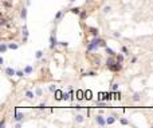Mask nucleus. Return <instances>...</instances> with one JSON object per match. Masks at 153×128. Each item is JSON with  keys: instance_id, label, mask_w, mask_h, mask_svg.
<instances>
[{"instance_id": "16", "label": "nucleus", "mask_w": 153, "mask_h": 128, "mask_svg": "<svg viewBox=\"0 0 153 128\" xmlns=\"http://www.w3.org/2000/svg\"><path fill=\"white\" fill-rule=\"evenodd\" d=\"M26 96H27V99H30V100H32V99L35 98V95H34V92H32V91H27V92H26Z\"/></svg>"}, {"instance_id": "23", "label": "nucleus", "mask_w": 153, "mask_h": 128, "mask_svg": "<svg viewBox=\"0 0 153 128\" xmlns=\"http://www.w3.org/2000/svg\"><path fill=\"white\" fill-rule=\"evenodd\" d=\"M85 96H83V92L82 91H77V99L78 100H81V99H83Z\"/></svg>"}, {"instance_id": "7", "label": "nucleus", "mask_w": 153, "mask_h": 128, "mask_svg": "<svg viewBox=\"0 0 153 128\" xmlns=\"http://www.w3.org/2000/svg\"><path fill=\"white\" fill-rule=\"evenodd\" d=\"M23 71H24V74H26V75H31V74H32V71H34V68L31 67V65H26Z\"/></svg>"}, {"instance_id": "27", "label": "nucleus", "mask_w": 153, "mask_h": 128, "mask_svg": "<svg viewBox=\"0 0 153 128\" xmlns=\"http://www.w3.org/2000/svg\"><path fill=\"white\" fill-rule=\"evenodd\" d=\"M140 99H141L140 94H134V95H133V101H140Z\"/></svg>"}, {"instance_id": "43", "label": "nucleus", "mask_w": 153, "mask_h": 128, "mask_svg": "<svg viewBox=\"0 0 153 128\" xmlns=\"http://www.w3.org/2000/svg\"><path fill=\"white\" fill-rule=\"evenodd\" d=\"M136 61H137V57H133V59H132V63L134 64V63H136Z\"/></svg>"}, {"instance_id": "9", "label": "nucleus", "mask_w": 153, "mask_h": 128, "mask_svg": "<svg viewBox=\"0 0 153 128\" xmlns=\"http://www.w3.org/2000/svg\"><path fill=\"white\" fill-rule=\"evenodd\" d=\"M62 17H63V11H58L57 15H55V21H59Z\"/></svg>"}, {"instance_id": "5", "label": "nucleus", "mask_w": 153, "mask_h": 128, "mask_svg": "<svg viewBox=\"0 0 153 128\" xmlns=\"http://www.w3.org/2000/svg\"><path fill=\"white\" fill-rule=\"evenodd\" d=\"M116 118H117V116H114V115H112V116H108V118H106V124H108V125L114 124V121H116Z\"/></svg>"}, {"instance_id": "1", "label": "nucleus", "mask_w": 153, "mask_h": 128, "mask_svg": "<svg viewBox=\"0 0 153 128\" xmlns=\"http://www.w3.org/2000/svg\"><path fill=\"white\" fill-rule=\"evenodd\" d=\"M91 41L97 45V47H106V41L103 40V39H99L98 36H94V39H93Z\"/></svg>"}, {"instance_id": "33", "label": "nucleus", "mask_w": 153, "mask_h": 128, "mask_svg": "<svg viewBox=\"0 0 153 128\" xmlns=\"http://www.w3.org/2000/svg\"><path fill=\"white\" fill-rule=\"evenodd\" d=\"M23 35H24V36H28V31H27V25H24V27H23Z\"/></svg>"}, {"instance_id": "41", "label": "nucleus", "mask_w": 153, "mask_h": 128, "mask_svg": "<svg viewBox=\"0 0 153 128\" xmlns=\"http://www.w3.org/2000/svg\"><path fill=\"white\" fill-rule=\"evenodd\" d=\"M0 24H1V25H6V24H7V20H6V19H1V20H0Z\"/></svg>"}, {"instance_id": "14", "label": "nucleus", "mask_w": 153, "mask_h": 128, "mask_svg": "<svg viewBox=\"0 0 153 128\" xmlns=\"http://www.w3.org/2000/svg\"><path fill=\"white\" fill-rule=\"evenodd\" d=\"M113 57H114V56H110V59H108V60H106L108 67H109V65H112V64H114V63L117 61V59H113Z\"/></svg>"}, {"instance_id": "18", "label": "nucleus", "mask_w": 153, "mask_h": 128, "mask_svg": "<svg viewBox=\"0 0 153 128\" xmlns=\"http://www.w3.org/2000/svg\"><path fill=\"white\" fill-rule=\"evenodd\" d=\"M79 17H81V20H85L86 17H87V12H86V11H81V14H79Z\"/></svg>"}, {"instance_id": "40", "label": "nucleus", "mask_w": 153, "mask_h": 128, "mask_svg": "<svg viewBox=\"0 0 153 128\" xmlns=\"http://www.w3.org/2000/svg\"><path fill=\"white\" fill-rule=\"evenodd\" d=\"M59 43H61V45H63V47H67V45H68L67 41H59Z\"/></svg>"}, {"instance_id": "20", "label": "nucleus", "mask_w": 153, "mask_h": 128, "mask_svg": "<svg viewBox=\"0 0 153 128\" xmlns=\"http://www.w3.org/2000/svg\"><path fill=\"white\" fill-rule=\"evenodd\" d=\"M75 121L77 123H82L83 121V116L82 115H75Z\"/></svg>"}, {"instance_id": "32", "label": "nucleus", "mask_w": 153, "mask_h": 128, "mask_svg": "<svg viewBox=\"0 0 153 128\" xmlns=\"http://www.w3.org/2000/svg\"><path fill=\"white\" fill-rule=\"evenodd\" d=\"M42 94H43V92H42L40 88H36V91H35V95H36V96H42Z\"/></svg>"}, {"instance_id": "31", "label": "nucleus", "mask_w": 153, "mask_h": 128, "mask_svg": "<svg viewBox=\"0 0 153 128\" xmlns=\"http://www.w3.org/2000/svg\"><path fill=\"white\" fill-rule=\"evenodd\" d=\"M24 71H20V69H17L16 71V76H19V78H22V76H24Z\"/></svg>"}, {"instance_id": "25", "label": "nucleus", "mask_w": 153, "mask_h": 128, "mask_svg": "<svg viewBox=\"0 0 153 128\" xmlns=\"http://www.w3.org/2000/svg\"><path fill=\"white\" fill-rule=\"evenodd\" d=\"M110 11H112V7H110V5H106V7H103V14H109Z\"/></svg>"}, {"instance_id": "21", "label": "nucleus", "mask_w": 153, "mask_h": 128, "mask_svg": "<svg viewBox=\"0 0 153 128\" xmlns=\"http://www.w3.org/2000/svg\"><path fill=\"white\" fill-rule=\"evenodd\" d=\"M35 57H36V59H42V57H43V51H36V54H35Z\"/></svg>"}, {"instance_id": "24", "label": "nucleus", "mask_w": 153, "mask_h": 128, "mask_svg": "<svg viewBox=\"0 0 153 128\" xmlns=\"http://www.w3.org/2000/svg\"><path fill=\"white\" fill-rule=\"evenodd\" d=\"M119 123L122 125H129L130 123H129V120H126V119H119Z\"/></svg>"}, {"instance_id": "13", "label": "nucleus", "mask_w": 153, "mask_h": 128, "mask_svg": "<svg viewBox=\"0 0 153 128\" xmlns=\"http://www.w3.org/2000/svg\"><path fill=\"white\" fill-rule=\"evenodd\" d=\"M55 99H57V100H61V99H63V94H62L59 89H57V92H55Z\"/></svg>"}, {"instance_id": "39", "label": "nucleus", "mask_w": 153, "mask_h": 128, "mask_svg": "<svg viewBox=\"0 0 153 128\" xmlns=\"http://www.w3.org/2000/svg\"><path fill=\"white\" fill-rule=\"evenodd\" d=\"M113 36L114 37H121V34H119V32H113Z\"/></svg>"}, {"instance_id": "11", "label": "nucleus", "mask_w": 153, "mask_h": 128, "mask_svg": "<svg viewBox=\"0 0 153 128\" xmlns=\"http://www.w3.org/2000/svg\"><path fill=\"white\" fill-rule=\"evenodd\" d=\"M7 49H10V48H8V45H7L6 43H1V47H0L1 54H6V52H7Z\"/></svg>"}, {"instance_id": "26", "label": "nucleus", "mask_w": 153, "mask_h": 128, "mask_svg": "<svg viewBox=\"0 0 153 128\" xmlns=\"http://www.w3.org/2000/svg\"><path fill=\"white\" fill-rule=\"evenodd\" d=\"M116 59H117V61H118V63H122V61H124V55H121V54L117 55Z\"/></svg>"}, {"instance_id": "12", "label": "nucleus", "mask_w": 153, "mask_h": 128, "mask_svg": "<svg viewBox=\"0 0 153 128\" xmlns=\"http://www.w3.org/2000/svg\"><path fill=\"white\" fill-rule=\"evenodd\" d=\"M20 16H22V19H23V20H26V19H27V8H26V7H24L23 10H22Z\"/></svg>"}, {"instance_id": "29", "label": "nucleus", "mask_w": 153, "mask_h": 128, "mask_svg": "<svg viewBox=\"0 0 153 128\" xmlns=\"http://www.w3.org/2000/svg\"><path fill=\"white\" fill-rule=\"evenodd\" d=\"M48 89H50L51 92H54V94H55V92H57V89H58V88H57V85H54V84H51L50 87H48Z\"/></svg>"}, {"instance_id": "3", "label": "nucleus", "mask_w": 153, "mask_h": 128, "mask_svg": "<svg viewBox=\"0 0 153 128\" xmlns=\"http://www.w3.org/2000/svg\"><path fill=\"white\" fill-rule=\"evenodd\" d=\"M95 123L98 125H101V127H103V125H106V119L102 115H97L95 116Z\"/></svg>"}, {"instance_id": "2", "label": "nucleus", "mask_w": 153, "mask_h": 128, "mask_svg": "<svg viewBox=\"0 0 153 128\" xmlns=\"http://www.w3.org/2000/svg\"><path fill=\"white\" fill-rule=\"evenodd\" d=\"M54 32H55V31H52V34H51V36H50V48H51V49H54L55 45L58 44V40H57V36H55Z\"/></svg>"}, {"instance_id": "19", "label": "nucleus", "mask_w": 153, "mask_h": 128, "mask_svg": "<svg viewBox=\"0 0 153 128\" xmlns=\"http://www.w3.org/2000/svg\"><path fill=\"white\" fill-rule=\"evenodd\" d=\"M23 118H24V116H23V113H17V112L15 113V120L20 121V120H23Z\"/></svg>"}, {"instance_id": "38", "label": "nucleus", "mask_w": 153, "mask_h": 128, "mask_svg": "<svg viewBox=\"0 0 153 128\" xmlns=\"http://www.w3.org/2000/svg\"><path fill=\"white\" fill-rule=\"evenodd\" d=\"M121 51H122L124 54H129V51H128V48H126V47H122V48H121Z\"/></svg>"}, {"instance_id": "35", "label": "nucleus", "mask_w": 153, "mask_h": 128, "mask_svg": "<svg viewBox=\"0 0 153 128\" xmlns=\"http://www.w3.org/2000/svg\"><path fill=\"white\" fill-rule=\"evenodd\" d=\"M110 99H112V95L110 94H106L105 96H103V100H110Z\"/></svg>"}, {"instance_id": "8", "label": "nucleus", "mask_w": 153, "mask_h": 128, "mask_svg": "<svg viewBox=\"0 0 153 128\" xmlns=\"http://www.w3.org/2000/svg\"><path fill=\"white\" fill-rule=\"evenodd\" d=\"M97 48H98V47H97L93 41H90V43H89V45H87V52H90V51H95Z\"/></svg>"}, {"instance_id": "6", "label": "nucleus", "mask_w": 153, "mask_h": 128, "mask_svg": "<svg viewBox=\"0 0 153 128\" xmlns=\"http://www.w3.org/2000/svg\"><path fill=\"white\" fill-rule=\"evenodd\" d=\"M6 75H7V76H14V75H16V71H15L14 68L7 67L6 68Z\"/></svg>"}, {"instance_id": "17", "label": "nucleus", "mask_w": 153, "mask_h": 128, "mask_svg": "<svg viewBox=\"0 0 153 128\" xmlns=\"http://www.w3.org/2000/svg\"><path fill=\"white\" fill-rule=\"evenodd\" d=\"M70 12H71V14H75V15H79V14H81V10H79L78 7H74V8L70 10Z\"/></svg>"}, {"instance_id": "34", "label": "nucleus", "mask_w": 153, "mask_h": 128, "mask_svg": "<svg viewBox=\"0 0 153 128\" xmlns=\"http://www.w3.org/2000/svg\"><path fill=\"white\" fill-rule=\"evenodd\" d=\"M97 105H98L99 108H105V103H102V101H97Z\"/></svg>"}, {"instance_id": "10", "label": "nucleus", "mask_w": 153, "mask_h": 128, "mask_svg": "<svg viewBox=\"0 0 153 128\" xmlns=\"http://www.w3.org/2000/svg\"><path fill=\"white\" fill-rule=\"evenodd\" d=\"M105 51H106V54L109 55V56H116V52L112 49V48H109V47H105Z\"/></svg>"}, {"instance_id": "28", "label": "nucleus", "mask_w": 153, "mask_h": 128, "mask_svg": "<svg viewBox=\"0 0 153 128\" xmlns=\"http://www.w3.org/2000/svg\"><path fill=\"white\" fill-rule=\"evenodd\" d=\"M8 48H10V49H17V48H19V45H17V44H8Z\"/></svg>"}, {"instance_id": "44", "label": "nucleus", "mask_w": 153, "mask_h": 128, "mask_svg": "<svg viewBox=\"0 0 153 128\" xmlns=\"http://www.w3.org/2000/svg\"><path fill=\"white\" fill-rule=\"evenodd\" d=\"M44 107H46V104H40V105H39V108H40V109H43Z\"/></svg>"}, {"instance_id": "42", "label": "nucleus", "mask_w": 153, "mask_h": 128, "mask_svg": "<svg viewBox=\"0 0 153 128\" xmlns=\"http://www.w3.org/2000/svg\"><path fill=\"white\" fill-rule=\"evenodd\" d=\"M0 128H6V121H1V123H0Z\"/></svg>"}, {"instance_id": "46", "label": "nucleus", "mask_w": 153, "mask_h": 128, "mask_svg": "<svg viewBox=\"0 0 153 128\" xmlns=\"http://www.w3.org/2000/svg\"><path fill=\"white\" fill-rule=\"evenodd\" d=\"M70 1H75V0H70Z\"/></svg>"}, {"instance_id": "36", "label": "nucleus", "mask_w": 153, "mask_h": 128, "mask_svg": "<svg viewBox=\"0 0 153 128\" xmlns=\"http://www.w3.org/2000/svg\"><path fill=\"white\" fill-rule=\"evenodd\" d=\"M85 76H95V72H86V74H85Z\"/></svg>"}, {"instance_id": "4", "label": "nucleus", "mask_w": 153, "mask_h": 128, "mask_svg": "<svg viewBox=\"0 0 153 128\" xmlns=\"http://www.w3.org/2000/svg\"><path fill=\"white\" fill-rule=\"evenodd\" d=\"M121 68H122V65H121V63H118V61H116L114 64L109 65V69H110V71H113V72H118Z\"/></svg>"}, {"instance_id": "15", "label": "nucleus", "mask_w": 153, "mask_h": 128, "mask_svg": "<svg viewBox=\"0 0 153 128\" xmlns=\"http://www.w3.org/2000/svg\"><path fill=\"white\" fill-rule=\"evenodd\" d=\"M89 31L93 34V36H98V34H99V31L97 30V28H93V27H90L89 28Z\"/></svg>"}, {"instance_id": "45", "label": "nucleus", "mask_w": 153, "mask_h": 128, "mask_svg": "<svg viewBox=\"0 0 153 128\" xmlns=\"http://www.w3.org/2000/svg\"><path fill=\"white\" fill-rule=\"evenodd\" d=\"M146 1H152V0H146Z\"/></svg>"}, {"instance_id": "37", "label": "nucleus", "mask_w": 153, "mask_h": 128, "mask_svg": "<svg viewBox=\"0 0 153 128\" xmlns=\"http://www.w3.org/2000/svg\"><path fill=\"white\" fill-rule=\"evenodd\" d=\"M3 4H4V7H8V8H10V7H12V4H11V3H8V1H3Z\"/></svg>"}, {"instance_id": "22", "label": "nucleus", "mask_w": 153, "mask_h": 128, "mask_svg": "<svg viewBox=\"0 0 153 128\" xmlns=\"http://www.w3.org/2000/svg\"><path fill=\"white\" fill-rule=\"evenodd\" d=\"M118 88H119V84H118V83H113V85H112V89H113V91L117 92V91H118Z\"/></svg>"}, {"instance_id": "30", "label": "nucleus", "mask_w": 153, "mask_h": 128, "mask_svg": "<svg viewBox=\"0 0 153 128\" xmlns=\"http://www.w3.org/2000/svg\"><path fill=\"white\" fill-rule=\"evenodd\" d=\"M85 99H86V100H90V99H91V92H90V91L85 92Z\"/></svg>"}]
</instances>
